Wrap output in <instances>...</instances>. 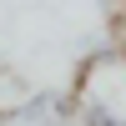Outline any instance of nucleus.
I'll list each match as a JSON object with an SVG mask.
<instances>
[{
    "label": "nucleus",
    "instance_id": "obj_1",
    "mask_svg": "<svg viewBox=\"0 0 126 126\" xmlns=\"http://www.w3.org/2000/svg\"><path fill=\"white\" fill-rule=\"evenodd\" d=\"M61 111H71V101L61 96V91H40V96H30V101H25L20 121H25V126H56V121H66Z\"/></svg>",
    "mask_w": 126,
    "mask_h": 126
},
{
    "label": "nucleus",
    "instance_id": "obj_2",
    "mask_svg": "<svg viewBox=\"0 0 126 126\" xmlns=\"http://www.w3.org/2000/svg\"><path fill=\"white\" fill-rule=\"evenodd\" d=\"M81 126H126V116H111L106 106H86L81 111Z\"/></svg>",
    "mask_w": 126,
    "mask_h": 126
}]
</instances>
